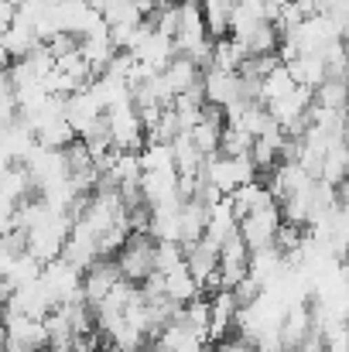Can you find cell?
Wrapping results in <instances>:
<instances>
[{
  "label": "cell",
  "instance_id": "16",
  "mask_svg": "<svg viewBox=\"0 0 349 352\" xmlns=\"http://www.w3.org/2000/svg\"><path fill=\"white\" fill-rule=\"evenodd\" d=\"M220 151H223V154H233V157L250 154V151H253V133H250V130H243V126H233V123H226Z\"/></svg>",
  "mask_w": 349,
  "mask_h": 352
},
{
  "label": "cell",
  "instance_id": "11",
  "mask_svg": "<svg viewBox=\"0 0 349 352\" xmlns=\"http://www.w3.org/2000/svg\"><path fill=\"white\" fill-rule=\"evenodd\" d=\"M349 178V144L346 140H336L322 161V182L329 185H343Z\"/></svg>",
  "mask_w": 349,
  "mask_h": 352
},
{
  "label": "cell",
  "instance_id": "10",
  "mask_svg": "<svg viewBox=\"0 0 349 352\" xmlns=\"http://www.w3.org/2000/svg\"><path fill=\"white\" fill-rule=\"evenodd\" d=\"M240 0H202V14H206V28L213 34V41L230 38L233 34V14H236Z\"/></svg>",
  "mask_w": 349,
  "mask_h": 352
},
{
  "label": "cell",
  "instance_id": "13",
  "mask_svg": "<svg viewBox=\"0 0 349 352\" xmlns=\"http://www.w3.org/2000/svg\"><path fill=\"white\" fill-rule=\"evenodd\" d=\"M298 89V82H295V76H291V69L281 62L267 79H264V103H274V100H284L288 93H295Z\"/></svg>",
  "mask_w": 349,
  "mask_h": 352
},
{
  "label": "cell",
  "instance_id": "7",
  "mask_svg": "<svg viewBox=\"0 0 349 352\" xmlns=\"http://www.w3.org/2000/svg\"><path fill=\"white\" fill-rule=\"evenodd\" d=\"M271 202H277V199H274V192H271V185L264 178L246 182L236 192H230V206H233V212H236V219H243V216H250V212H257V209H264Z\"/></svg>",
  "mask_w": 349,
  "mask_h": 352
},
{
  "label": "cell",
  "instance_id": "18",
  "mask_svg": "<svg viewBox=\"0 0 349 352\" xmlns=\"http://www.w3.org/2000/svg\"><path fill=\"white\" fill-rule=\"evenodd\" d=\"M216 352H257V346H253V339H246V336H226L220 346H216Z\"/></svg>",
  "mask_w": 349,
  "mask_h": 352
},
{
  "label": "cell",
  "instance_id": "12",
  "mask_svg": "<svg viewBox=\"0 0 349 352\" xmlns=\"http://www.w3.org/2000/svg\"><path fill=\"white\" fill-rule=\"evenodd\" d=\"M315 103L326 110H349V79L329 76L319 89H315Z\"/></svg>",
  "mask_w": 349,
  "mask_h": 352
},
{
  "label": "cell",
  "instance_id": "14",
  "mask_svg": "<svg viewBox=\"0 0 349 352\" xmlns=\"http://www.w3.org/2000/svg\"><path fill=\"white\" fill-rule=\"evenodd\" d=\"M223 130H226V126H220V123H213V120H199L189 133H192V140L199 144L202 154H216L220 144H223Z\"/></svg>",
  "mask_w": 349,
  "mask_h": 352
},
{
  "label": "cell",
  "instance_id": "15",
  "mask_svg": "<svg viewBox=\"0 0 349 352\" xmlns=\"http://www.w3.org/2000/svg\"><path fill=\"white\" fill-rule=\"evenodd\" d=\"M140 164H144V171L178 168V164H175V147H171V144H147V147L140 151Z\"/></svg>",
  "mask_w": 349,
  "mask_h": 352
},
{
  "label": "cell",
  "instance_id": "17",
  "mask_svg": "<svg viewBox=\"0 0 349 352\" xmlns=\"http://www.w3.org/2000/svg\"><path fill=\"white\" fill-rule=\"evenodd\" d=\"M45 45L52 48L55 58H65V55H72V52L83 48V34H76V31H59V34H52Z\"/></svg>",
  "mask_w": 349,
  "mask_h": 352
},
{
  "label": "cell",
  "instance_id": "9",
  "mask_svg": "<svg viewBox=\"0 0 349 352\" xmlns=\"http://www.w3.org/2000/svg\"><path fill=\"white\" fill-rule=\"evenodd\" d=\"M291 76L298 86H308V89H319L326 79H329V65H326V55L322 52H305L302 58H295L291 65Z\"/></svg>",
  "mask_w": 349,
  "mask_h": 352
},
{
  "label": "cell",
  "instance_id": "1",
  "mask_svg": "<svg viewBox=\"0 0 349 352\" xmlns=\"http://www.w3.org/2000/svg\"><path fill=\"white\" fill-rule=\"evenodd\" d=\"M116 263L127 280L144 284L151 274H158V236L147 230H134L130 239L123 243V250L116 253Z\"/></svg>",
  "mask_w": 349,
  "mask_h": 352
},
{
  "label": "cell",
  "instance_id": "6",
  "mask_svg": "<svg viewBox=\"0 0 349 352\" xmlns=\"http://www.w3.org/2000/svg\"><path fill=\"white\" fill-rule=\"evenodd\" d=\"M178 168H168V171H144L140 178V192L147 199V206H165L171 199H182L178 195Z\"/></svg>",
  "mask_w": 349,
  "mask_h": 352
},
{
  "label": "cell",
  "instance_id": "4",
  "mask_svg": "<svg viewBox=\"0 0 349 352\" xmlns=\"http://www.w3.org/2000/svg\"><path fill=\"white\" fill-rule=\"evenodd\" d=\"M123 280V270H120V263H116V256H100L89 270H86V298H89V305L96 308L110 291H114L116 284Z\"/></svg>",
  "mask_w": 349,
  "mask_h": 352
},
{
  "label": "cell",
  "instance_id": "8",
  "mask_svg": "<svg viewBox=\"0 0 349 352\" xmlns=\"http://www.w3.org/2000/svg\"><path fill=\"white\" fill-rule=\"evenodd\" d=\"M206 96L209 103L230 107L243 100V79L240 72H223V69H206Z\"/></svg>",
  "mask_w": 349,
  "mask_h": 352
},
{
  "label": "cell",
  "instance_id": "3",
  "mask_svg": "<svg viewBox=\"0 0 349 352\" xmlns=\"http://www.w3.org/2000/svg\"><path fill=\"white\" fill-rule=\"evenodd\" d=\"M3 329H7V339L24 342V346L45 349L52 342L48 322L45 318H31V315H21V311H3Z\"/></svg>",
  "mask_w": 349,
  "mask_h": 352
},
{
  "label": "cell",
  "instance_id": "5",
  "mask_svg": "<svg viewBox=\"0 0 349 352\" xmlns=\"http://www.w3.org/2000/svg\"><path fill=\"white\" fill-rule=\"evenodd\" d=\"M165 76V82H168V89L175 93V96H182V93H189V89H195L202 79H206V69L192 58V55H175L171 62H168V69L161 72Z\"/></svg>",
  "mask_w": 349,
  "mask_h": 352
},
{
  "label": "cell",
  "instance_id": "2",
  "mask_svg": "<svg viewBox=\"0 0 349 352\" xmlns=\"http://www.w3.org/2000/svg\"><path fill=\"white\" fill-rule=\"evenodd\" d=\"M284 223V212H281V202H271L250 216L240 219V233L246 239L250 250H264V246H277V230Z\"/></svg>",
  "mask_w": 349,
  "mask_h": 352
}]
</instances>
